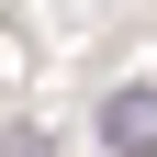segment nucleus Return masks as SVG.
I'll list each match as a JSON object with an SVG mask.
<instances>
[{
    "instance_id": "nucleus-1",
    "label": "nucleus",
    "mask_w": 157,
    "mask_h": 157,
    "mask_svg": "<svg viewBox=\"0 0 157 157\" xmlns=\"http://www.w3.org/2000/svg\"><path fill=\"white\" fill-rule=\"evenodd\" d=\"M101 146L112 157H157V90L146 78H124V90L101 101Z\"/></svg>"
}]
</instances>
